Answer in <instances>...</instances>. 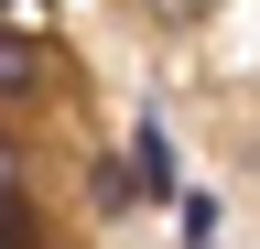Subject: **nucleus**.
<instances>
[{"label": "nucleus", "mask_w": 260, "mask_h": 249, "mask_svg": "<svg viewBox=\"0 0 260 249\" xmlns=\"http://www.w3.org/2000/svg\"><path fill=\"white\" fill-rule=\"evenodd\" d=\"M32 87H44V44L0 22V98H32Z\"/></svg>", "instance_id": "obj_1"}, {"label": "nucleus", "mask_w": 260, "mask_h": 249, "mask_svg": "<svg viewBox=\"0 0 260 249\" xmlns=\"http://www.w3.org/2000/svg\"><path fill=\"white\" fill-rule=\"evenodd\" d=\"M0 22H11V33H32V44H44V33H54V0H0Z\"/></svg>", "instance_id": "obj_2"}, {"label": "nucleus", "mask_w": 260, "mask_h": 249, "mask_svg": "<svg viewBox=\"0 0 260 249\" xmlns=\"http://www.w3.org/2000/svg\"><path fill=\"white\" fill-rule=\"evenodd\" d=\"M32 228V206H22V184H11V163H0V238H22Z\"/></svg>", "instance_id": "obj_3"}, {"label": "nucleus", "mask_w": 260, "mask_h": 249, "mask_svg": "<svg viewBox=\"0 0 260 249\" xmlns=\"http://www.w3.org/2000/svg\"><path fill=\"white\" fill-rule=\"evenodd\" d=\"M152 22H206V0H141Z\"/></svg>", "instance_id": "obj_4"}]
</instances>
